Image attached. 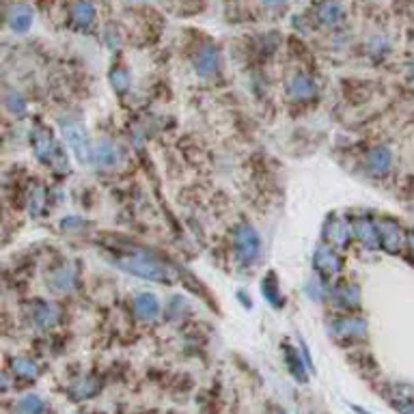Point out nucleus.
I'll return each instance as SVG.
<instances>
[{
    "instance_id": "f8f14e48",
    "label": "nucleus",
    "mask_w": 414,
    "mask_h": 414,
    "mask_svg": "<svg viewBox=\"0 0 414 414\" xmlns=\"http://www.w3.org/2000/svg\"><path fill=\"white\" fill-rule=\"evenodd\" d=\"M15 414H46V401L39 395H24L15 401Z\"/></svg>"
},
{
    "instance_id": "2eb2a0df",
    "label": "nucleus",
    "mask_w": 414,
    "mask_h": 414,
    "mask_svg": "<svg viewBox=\"0 0 414 414\" xmlns=\"http://www.w3.org/2000/svg\"><path fill=\"white\" fill-rule=\"evenodd\" d=\"M44 190L42 188H32L28 192V207H30V212L32 214H39L42 212V207H44Z\"/></svg>"
},
{
    "instance_id": "4be33fe9",
    "label": "nucleus",
    "mask_w": 414,
    "mask_h": 414,
    "mask_svg": "<svg viewBox=\"0 0 414 414\" xmlns=\"http://www.w3.org/2000/svg\"><path fill=\"white\" fill-rule=\"evenodd\" d=\"M412 74H414V67H412Z\"/></svg>"
},
{
    "instance_id": "f257e3e1",
    "label": "nucleus",
    "mask_w": 414,
    "mask_h": 414,
    "mask_svg": "<svg viewBox=\"0 0 414 414\" xmlns=\"http://www.w3.org/2000/svg\"><path fill=\"white\" fill-rule=\"evenodd\" d=\"M117 259V265L123 270V272H130L134 276H143V279H151V281H162V283H168L172 276H170V270L156 261L153 257H149L147 253L143 251H134V253H121L115 257Z\"/></svg>"
},
{
    "instance_id": "a211bd4d",
    "label": "nucleus",
    "mask_w": 414,
    "mask_h": 414,
    "mask_svg": "<svg viewBox=\"0 0 414 414\" xmlns=\"http://www.w3.org/2000/svg\"><path fill=\"white\" fill-rule=\"evenodd\" d=\"M261 3L268 7V9H281L285 5V0H261Z\"/></svg>"
},
{
    "instance_id": "f03ea898",
    "label": "nucleus",
    "mask_w": 414,
    "mask_h": 414,
    "mask_svg": "<svg viewBox=\"0 0 414 414\" xmlns=\"http://www.w3.org/2000/svg\"><path fill=\"white\" fill-rule=\"evenodd\" d=\"M61 132L65 136L67 145L72 147V151L84 162L89 160L93 153H91V147H89V136H87V130L82 127L80 121L76 119H61Z\"/></svg>"
},
{
    "instance_id": "ddd939ff",
    "label": "nucleus",
    "mask_w": 414,
    "mask_h": 414,
    "mask_svg": "<svg viewBox=\"0 0 414 414\" xmlns=\"http://www.w3.org/2000/svg\"><path fill=\"white\" fill-rule=\"evenodd\" d=\"M11 367H13L15 375L24 377V380H32L34 375H37V365H34L30 358H13Z\"/></svg>"
},
{
    "instance_id": "f3484780",
    "label": "nucleus",
    "mask_w": 414,
    "mask_h": 414,
    "mask_svg": "<svg viewBox=\"0 0 414 414\" xmlns=\"http://www.w3.org/2000/svg\"><path fill=\"white\" fill-rule=\"evenodd\" d=\"M369 160L373 162V166H371V168L377 172V170H384V168L389 166V160H391V158H389V153H387V151H375V153H371V158H369Z\"/></svg>"
},
{
    "instance_id": "4468645a",
    "label": "nucleus",
    "mask_w": 414,
    "mask_h": 414,
    "mask_svg": "<svg viewBox=\"0 0 414 414\" xmlns=\"http://www.w3.org/2000/svg\"><path fill=\"white\" fill-rule=\"evenodd\" d=\"M50 287L56 289V291L69 289V287H72V272H69V270L54 272V274H52V281H50Z\"/></svg>"
},
{
    "instance_id": "1a4fd4ad",
    "label": "nucleus",
    "mask_w": 414,
    "mask_h": 414,
    "mask_svg": "<svg viewBox=\"0 0 414 414\" xmlns=\"http://www.w3.org/2000/svg\"><path fill=\"white\" fill-rule=\"evenodd\" d=\"M95 20V7L89 0H76L72 5V22L80 28H89Z\"/></svg>"
},
{
    "instance_id": "6e6552de",
    "label": "nucleus",
    "mask_w": 414,
    "mask_h": 414,
    "mask_svg": "<svg viewBox=\"0 0 414 414\" xmlns=\"http://www.w3.org/2000/svg\"><path fill=\"white\" fill-rule=\"evenodd\" d=\"M99 382H97V377H93V375H84V377H80V380H76V382L72 384V389H69V393H72V397L74 399H91L93 395H97L99 393Z\"/></svg>"
},
{
    "instance_id": "412c9836",
    "label": "nucleus",
    "mask_w": 414,
    "mask_h": 414,
    "mask_svg": "<svg viewBox=\"0 0 414 414\" xmlns=\"http://www.w3.org/2000/svg\"><path fill=\"white\" fill-rule=\"evenodd\" d=\"M274 414H285V412H283V410H276Z\"/></svg>"
},
{
    "instance_id": "20e7f679",
    "label": "nucleus",
    "mask_w": 414,
    "mask_h": 414,
    "mask_svg": "<svg viewBox=\"0 0 414 414\" xmlns=\"http://www.w3.org/2000/svg\"><path fill=\"white\" fill-rule=\"evenodd\" d=\"M259 246H261V242L257 233L249 225H242L235 233V255L239 257V261L253 263L259 253Z\"/></svg>"
},
{
    "instance_id": "dca6fc26",
    "label": "nucleus",
    "mask_w": 414,
    "mask_h": 414,
    "mask_svg": "<svg viewBox=\"0 0 414 414\" xmlns=\"http://www.w3.org/2000/svg\"><path fill=\"white\" fill-rule=\"evenodd\" d=\"M287 365H289V371L298 377V382H306L304 367L300 365V358L296 356V352H287Z\"/></svg>"
},
{
    "instance_id": "39448f33",
    "label": "nucleus",
    "mask_w": 414,
    "mask_h": 414,
    "mask_svg": "<svg viewBox=\"0 0 414 414\" xmlns=\"http://www.w3.org/2000/svg\"><path fill=\"white\" fill-rule=\"evenodd\" d=\"M32 22H34V11H32L28 5H24V3L13 5V7L7 11V24H9V28H11L13 32H18V34L28 32L30 26H32Z\"/></svg>"
},
{
    "instance_id": "6ab92c4d",
    "label": "nucleus",
    "mask_w": 414,
    "mask_h": 414,
    "mask_svg": "<svg viewBox=\"0 0 414 414\" xmlns=\"http://www.w3.org/2000/svg\"><path fill=\"white\" fill-rule=\"evenodd\" d=\"M9 384H11V382H9V377H7L3 371H0V391H7V389H9Z\"/></svg>"
},
{
    "instance_id": "9b49d317",
    "label": "nucleus",
    "mask_w": 414,
    "mask_h": 414,
    "mask_svg": "<svg viewBox=\"0 0 414 414\" xmlns=\"http://www.w3.org/2000/svg\"><path fill=\"white\" fill-rule=\"evenodd\" d=\"M134 308H136V315L141 318V320H145V322H149V320H153L156 315H158V300L151 296V294H141L136 300H134Z\"/></svg>"
},
{
    "instance_id": "423d86ee",
    "label": "nucleus",
    "mask_w": 414,
    "mask_h": 414,
    "mask_svg": "<svg viewBox=\"0 0 414 414\" xmlns=\"http://www.w3.org/2000/svg\"><path fill=\"white\" fill-rule=\"evenodd\" d=\"M194 67H196V72L203 74V76L214 74L216 67H218V52L212 46L199 48V52L194 54Z\"/></svg>"
},
{
    "instance_id": "aec40b11",
    "label": "nucleus",
    "mask_w": 414,
    "mask_h": 414,
    "mask_svg": "<svg viewBox=\"0 0 414 414\" xmlns=\"http://www.w3.org/2000/svg\"><path fill=\"white\" fill-rule=\"evenodd\" d=\"M399 412L401 414H414V403H401L399 406Z\"/></svg>"
},
{
    "instance_id": "0eeeda50",
    "label": "nucleus",
    "mask_w": 414,
    "mask_h": 414,
    "mask_svg": "<svg viewBox=\"0 0 414 414\" xmlns=\"http://www.w3.org/2000/svg\"><path fill=\"white\" fill-rule=\"evenodd\" d=\"M30 320H32V324L37 328L48 330L56 322V310L50 304H46V302H37L32 306V310H30Z\"/></svg>"
},
{
    "instance_id": "7ed1b4c3",
    "label": "nucleus",
    "mask_w": 414,
    "mask_h": 414,
    "mask_svg": "<svg viewBox=\"0 0 414 414\" xmlns=\"http://www.w3.org/2000/svg\"><path fill=\"white\" fill-rule=\"evenodd\" d=\"M32 149L34 156H37L42 162H46L48 166H56V162H65L63 153L58 151L52 134L46 127H37L32 132Z\"/></svg>"
},
{
    "instance_id": "9d476101",
    "label": "nucleus",
    "mask_w": 414,
    "mask_h": 414,
    "mask_svg": "<svg viewBox=\"0 0 414 414\" xmlns=\"http://www.w3.org/2000/svg\"><path fill=\"white\" fill-rule=\"evenodd\" d=\"M318 18L322 24L326 26H334L343 20V7L339 0H324V3L318 7Z\"/></svg>"
}]
</instances>
